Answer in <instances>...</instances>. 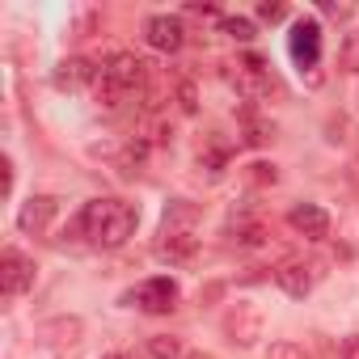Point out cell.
I'll use <instances>...</instances> for the list:
<instances>
[{
    "mask_svg": "<svg viewBox=\"0 0 359 359\" xmlns=\"http://www.w3.org/2000/svg\"><path fill=\"white\" fill-rule=\"evenodd\" d=\"M245 177H250L254 187H275V182H279V173H275V165H266V161H254Z\"/></svg>",
    "mask_w": 359,
    "mask_h": 359,
    "instance_id": "18",
    "label": "cell"
},
{
    "mask_svg": "<svg viewBox=\"0 0 359 359\" xmlns=\"http://www.w3.org/2000/svg\"><path fill=\"white\" fill-rule=\"evenodd\" d=\"M140 224V212L123 199H89L76 216V233L93 245V250H118L131 241Z\"/></svg>",
    "mask_w": 359,
    "mask_h": 359,
    "instance_id": "1",
    "label": "cell"
},
{
    "mask_svg": "<svg viewBox=\"0 0 359 359\" xmlns=\"http://www.w3.org/2000/svg\"><path fill=\"white\" fill-rule=\"evenodd\" d=\"M321 13H330V18H351V5H330V0H325Z\"/></svg>",
    "mask_w": 359,
    "mask_h": 359,
    "instance_id": "25",
    "label": "cell"
},
{
    "mask_svg": "<svg viewBox=\"0 0 359 359\" xmlns=\"http://www.w3.org/2000/svg\"><path fill=\"white\" fill-rule=\"evenodd\" d=\"M102 359H127V355H102Z\"/></svg>",
    "mask_w": 359,
    "mask_h": 359,
    "instance_id": "28",
    "label": "cell"
},
{
    "mask_svg": "<svg viewBox=\"0 0 359 359\" xmlns=\"http://www.w3.org/2000/svg\"><path fill=\"white\" fill-rule=\"evenodd\" d=\"M262 237H266V229H262L258 220H237V241H241V245H258Z\"/></svg>",
    "mask_w": 359,
    "mask_h": 359,
    "instance_id": "19",
    "label": "cell"
},
{
    "mask_svg": "<svg viewBox=\"0 0 359 359\" xmlns=\"http://www.w3.org/2000/svg\"><path fill=\"white\" fill-rule=\"evenodd\" d=\"M266 359H309V351H304L300 342H292V338H283V342H271V351H266Z\"/></svg>",
    "mask_w": 359,
    "mask_h": 359,
    "instance_id": "17",
    "label": "cell"
},
{
    "mask_svg": "<svg viewBox=\"0 0 359 359\" xmlns=\"http://www.w3.org/2000/svg\"><path fill=\"white\" fill-rule=\"evenodd\" d=\"M187 18H220L216 5H187Z\"/></svg>",
    "mask_w": 359,
    "mask_h": 359,
    "instance_id": "23",
    "label": "cell"
},
{
    "mask_svg": "<svg viewBox=\"0 0 359 359\" xmlns=\"http://www.w3.org/2000/svg\"><path fill=\"white\" fill-rule=\"evenodd\" d=\"M342 359H359V334H351V338L342 342Z\"/></svg>",
    "mask_w": 359,
    "mask_h": 359,
    "instance_id": "24",
    "label": "cell"
},
{
    "mask_svg": "<svg viewBox=\"0 0 359 359\" xmlns=\"http://www.w3.org/2000/svg\"><path fill=\"white\" fill-rule=\"evenodd\" d=\"M275 283H279L292 300H304V296L313 292V271H309L304 262H283V266L275 271Z\"/></svg>",
    "mask_w": 359,
    "mask_h": 359,
    "instance_id": "12",
    "label": "cell"
},
{
    "mask_svg": "<svg viewBox=\"0 0 359 359\" xmlns=\"http://www.w3.org/2000/svg\"><path fill=\"white\" fill-rule=\"evenodd\" d=\"M144 351H148L152 359H182V338H173V334H152Z\"/></svg>",
    "mask_w": 359,
    "mask_h": 359,
    "instance_id": "15",
    "label": "cell"
},
{
    "mask_svg": "<svg viewBox=\"0 0 359 359\" xmlns=\"http://www.w3.org/2000/svg\"><path fill=\"white\" fill-rule=\"evenodd\" d=\"M81 321L76 317H55V321H47L39 334H43V342H55V346H72V342H81Z\"/></svg>",
    "mask_w": 359,
    "mask_h": 359,
    "instance_id": "14",
    "label": "cell"
},
{
    "mask_svg": "<svg viewBox=\"0 0 359 359\" xmlns=\"http://www.w3.org/2000/svg\"><path fill=\"white\" fill-rule=\"evenodd\" d=\"M55 212H60V203H55L51 195H34V199L22 203V212H18V229L30 233V237H43V233L51 229Z\"/></svg>",
    "mask_w": 359,
    "mask_h": 359,
    "instance_id": "9",
    "label": "cell"
},
{
    "mask_svg": "<svg viewBox=\"0 0 359 359\" xmlns=\"http://www.w3.org/2000/svg\"><path fill=\"white\" fill-rule=\"evenodd\" d=\"M152 250H156V258L169 262V266H191L195 254H199V208L187 203V199L169 203Z\"/></svg>",
    "mask_w": 359,
    "mask_h": 359,
    "instance_id": "2",
    "label": "cell"
},
{
    "mask_svg": "<svg viewBox=\"0 0 359 359\" xmlns=\"http://www.w3.org/2000/svg\"><path fill=\"white\" fill-rule=\"evenodd\" d=\"M224 334H229L237 346L258 342V338H262V309H258V304H250V300L233 304V309H229V317H224Z\"/></svg>",
    "mask_w": 359,
    "mask_h": 359,
    "instance_id": "7",
    "label": "cell"
},
{
    "mask_svg": "<svg viewBox=\"0 0 359 359\" xmlns=\"http://www.w3.org/2000/svg\"><path fill=\"white\" fill-rule=\"evenodd\" d=\"M220 26H224V34H233V39H241V43L254 39V22H245V18H224Z\"/></svg>",
    "mask_w": 359,
    "mask_h": 359,
    "instance_id": "20",
    "label": "cell"
},
{
    "mask_svg": "<svg viewBox=\"0 0 359 359\" xmlns=\"http://www.w3.org/2000/svg\"><path fill=\"white\" fill-rule=\"evenodd\" d=\"M233 81H237V89H241L245 97H262V93L271 89V68H266L262 55H245V60L237 64Z\"/></svg>",
    "mask_w": 359,
    "mask_h": 359,
    "instance_id": "10",
    "label": "cell"
},
{
    "mask_svg": "<svg viewBox=\"0 0 359 359\" xmlns=\"http://www.w3.org/2000/svg\"><path fill=\"white\" fill-rule=\"evenodd\" d=\"M93 76H97V68L89 64V60H64L60 68H55V89H85V85H93Z\"/></svg>",
    "mask_w": 359,
    "mask_h": 359,
    "instance_id": "13",
    "label": "cell"
},
{
    "mask_svg": "<svg viewBox=\"0 0 359 359\" xmlns=\"http://www.w3.org/2000/svg\"><path fill=\"white\" fill-rule=\"evenodd\" d=\"M34 258H26L22 250H5L0 254V292H5V300H18V296H26L30 287H34Z\"/></svg>",
    "mask_w": 359,
    "mask_h": 359,
    "instance_id": "5",
    "label": "cell"
},
{
    "mask_svg": "<svg viewBox=\"0 0 359 359\" xmlns=\"http://www.w3.org/2000/svg\"><path fill=\"white\" fill-rule=\"evenodd\" d=\"M177 93H182V110L191 114V110H195V85H191V81H182V85H177Z\"/></svg>",
    "mask_w": 359,
    "mask_h": 359,
    "instance_id": "22",
    "label": "cell"
},
{
    "mask_svg": "<svg viewBox=\"0 0 359 359\" xmlns=\"http://www.w3.org/2000/svg\"><path fill=\"white\" fill-rule=\"evenodd\" d=\"M338 68L342 72H359V30H351L338 47Z\"/></svg>",
    "mask_w": 359,
    "mask_h": 359,
    "instance_id": "16",
    "label": "cell"
},
{
    "mask_svg": "<svg viewBox=\"0 0 359 359\" xmlns=\"http://www.w3.org/2000/svg\"><path fill=\"white\" fill-rule=\"evenodd\" d=\"M287 51L296 60V68H317L321 64V22L317 18H300L287 34Z\"/></svg>",
    "mask_w": 359,
    "mask_h": 359,
    "instance_id": "6",
    "label": "cell"
},
{
    "mask_svg": "<svg viewBox=\"0 0 359 359\" xmlns=\"http://www.w3.org/2000/svg\"><path fill=\"white\" fill-rule=\"evenodd\" d=\"M93 89H97V102L102 106H118L123 97H135V93H148V64L140 55H110L106 64H97V76H93Z\"/></svg>",
    "mask_w": 359,
    "mask_h": 359,
    "instance_id": "3",
    "label": "cell"
},
{
    "mask_svg": "<svg viewBox=\"0 0 359 359\" xmlns=\"http://www.w3.org/2000/svg\"><path fill=\"white\" fill-rule=\"evenodd\" d=\"M144 39H148V47H156V51H182V43H187V26H182V18H169V13H156V18H148L144 22Z\"/></svg>",
    "mask_w": 359,
    "mask_h": 359,
    "instance_id": "8",
    "label": "cell"
},
{
    "mask_svg": "<svg viewBox=\"0 0 359 359\" xmlns=\"http://www.w3.org/2000/svg\"><path fill=\"white\" fill-rule=\"evenodd\" d=\"M258 18H262V22H283V18H287V5H279V0H266V5H258Z\"/></svg>",
    "mask_w": 359,
    "mask_h": 359,
    "instance_id": "21",
    "label": "cell"
},
{
    "mask_svg": "<svg viewBox=\"0 0 359 359\" xmlns=\"http://www.w3.org/2000/svg\"><path fill=\"white\" fill-rule=\"evenodd\" d=\"M187 359H212V355H203V351H195V355H187Z\"/></svg>",
    "mask_w": 359,
    "mask_h": 359,
    "instance_id": "27",
    "label": "cell"
},
{
    "mask_svg": "<svg viewBox=\"0 0 359 359\" xmlns=\"http://www.w3.org/2000/svg\"><path fill=\"white\" fill-rule=\"evenodd\" d=\"M177 300H182V292H177V283H173L169 275H152V279L135 283V287L123 296V304L144 309V313H173Z\"/></svg>",
    "mask_w": 359,
    "mask_h": 359,
    "instance_id": "4",
    "label": "cell"
},
{
    "mask_svg": "<svg viewBox=\"0 0 359 359\" xmlns=\"http://www.w3.org/2000/svg\"><path fill=\"white\" fill-rule=\"evenodd\" d=\"M287 224H292L300 237H313V241H321V237L330 233V216H325V208H317V203H296V208L287 212Z\"/></svg>",
    "mask_w": 359,
    "mask_h": 359,
    "instance_id": "11",
    "label": "cell"
},
{
    "mask_svg": "<svg viewBox=\"0 0 359 359\" xmlns=\"http://www.w3.org/2000/svg\"><path fill=\"white\" fill-rule=\"evenodd\" d=\"M5 191H13V161L5 156Z\"/></svg>",
    "mask_w": 359,
    "mask_h": 359,
    "instance_id": "26",
    "label": "cell"
}]
</instances>
